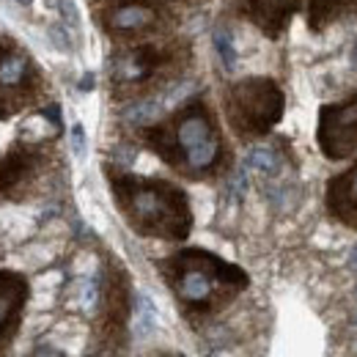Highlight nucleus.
<instances>
[{"instance_id": "nucleus-20", "label": "nucleus", "mask_w": 357, "mask_h": 357, "mask_svg": "<svg viewBox=\"0 0 357 357\" xmlns=\"http://www.w3.org/2000/svg\"><path fill=\"white\" fill-rule=\"evenodd\" d=\"M17 3H22V6H31V3H33V0H17Z\"/></svg>"}, {"instance_id": "nucleus-5", "label": "nucleus", "mask_w": 357, "mask_h": 357, "mask_svg": "<svg viewBox=\"0 0 357 357\" xmlns=\"http://www.w3.org/2000/svg\"><path fill=\"white\" fill-rule=\"evenodd\" d=\"M39 91V69L11 39H0V119L22 110Z\"/></svg>"}, {"instance_id": "nucleus-1", "label": "nucleus", "mask_w": 357, "mask_h": 357, "mask_svg": "<svg viewBox=\"0 0 357 357\" xmlns=\"http://www.w3.org/2000/svg\"><path fill=\"white\" fill-rule=\"evenodd\" d=\"M110 190L124 220L137 234L181 242L192 231V209L187 192L176 184L135 174H110Z\"/></svg>"}, {"instance_id": "nucleus-3", "label": "nucleus", "mask_w": 357, "mask_h": 357, "mask_svg": "<svg viewBox=\"0 0 357 357\" xmlns=\"http://www.w3.org/2000/svg\"><path fill=\"white\" fill-rule=\"evenodd\" d=\"M160 272L178 303L195 313H212L223 308L250 283L242 267L201 248L174 253L171 259L160 261Z\"/></svg>"}, {"instance_id": "nucleus-19", "label": "nucleus", "mask_w": 357, "mask_h": 357, "mask_svg": "<svg viewBox=\"0 0 357 357\" xmlns=\"http://www.w3.org/2000/svg\"><path fill=\"white\" fill-rule=\"evenodd\" d=\"M349 267H352V269H355V272H357V248H355V250H352V259H349Z\"/></svg>"}, {"instance_id": "nucleus-4", "label": "nucleus", "mask_w": 357, "mask_h": 357, "mask_svg": "<svg viewBox=\"0 0 357 357\" xmlns=\"http://www.w3.org/2000/svg\"><path fill=\"white\" fill-rule=\"evenodd\" d=\"M283 91L269 77H248L225 91V116L239 137H261L283 119Z\"/></svg>"}, {"instance_id": "nucleus-6", "label": "nucleus", "mask_w": 357, "mask_h": 357, "mask_svg": "<svg viewBox=\"0 0 357 357\" xmlns=\"http://www.w3.org/2000/svg\"><path fill=\"white\" fill-rule=\"evenodd\" d=\"M316 143L321 154L333 162L347 160L357 151V96L324 105L319 110V127H316Z\"/></svg>"}, {"instance_id": "nucleus-15", "label": "nucleus", "mask_w": 357, "mask_h": 357, "mask_svg": "<svg viewBox=\"0 0 357 357\" xmlns=\"http://www.w3.org/2000/svg\"><path fill=\"white\" fill-rule=\"evenodd\" d=\"M215 50L220 52V61H223L225 69L234 72V66H236V47H234L231 36H228L225 31H218V33H215Z\"/></svg>"}, {"instance_id": "nucleus-2", "label": "nucleus", "mask_w": 357, "mask_h": 357, "mask_svg": "<svg viewBox=\"0 0 357 357\" xmlns=\"http://www.w3.org/2000/svg\"><path fill=\"white\" fill-rule=\"evenodd\" d=\"M149 149L184 176H209L223 157L218 124L204 102H190L165 124L143 130Z\"/></svg>"}, {"instance_id": "nucleus-12", "label": "nucleus", "mask_w": 357, "mask_h": 357, "mask_svg": "<svg viewBox=\"0 0 357 357\" xmlns=\"http://www.w3.org/2000/svg\"><path fill=\"white\" fill-rule=\"evenodd\" d=\"M294 6H297V0H248L253 20L264 31H269V36H275L283 28V22L294 11Z\"/></svg>"}, {"instance_id": "nucleus-18", "label": "nucleus", "mask_w": 357, "mask_h": 357, "mask_svg": "<svg viewBox=\"0 0 357 357\" xmlns=\"http://www.w3.org/2000/svg\"><path fill=\"white\" fill-rule=\"evenodd\" d=\"M72 151H75L77 157L86 154V132H83V124H75V127H72Z\"/></svg>"}, {"instance_id": "nucleus-10", "label": "nucleus", "mask_w": 357, "mask_h": 357, "mask_svg": "<svg viewBox=\"0 0 357 357\" xmlns=\"http://www.w3.org/2000/svg\"><path fill=\"white\" fill-rule=\"evenodd\" d=\"M327 209L338 223L357 228V165L330 178L327 184Z\"/></svg>"}, {"instance_id": "nucleus-11", "label": "nucleus", "mask_w": 357, "mask_h": 357, "mask_svg": "<svg viewBox=\"0 0 357 357\" xmlns=\"http://www.w3.org/2000/svg\"><path fill=\"white\" fill-rule=\"evenodd\" d=\"M157 20V11L146 3H137V0H130V3H121V6H113L105 17V25L110 31H143L149 25H154Z\"/></svg>"}, {"instance_id": "nucleus-9", "label": "nucleus", "mask_w": 357, "mask_h": 357, "mask_svg": "<svg viewBox=\"0 0 357 357\" xmlns=\"http://www.w3.org/2000/svg\"><path fill=\"white\" fill-rule=\"evenodd\" d=\"M165 61H168V55L154 45L127 50V52L116 55V61H113V80L116 83H130V86L132 83H146L162 69Z\"/></svg>"}, {"instance_id": "nucleus-7", "label": "nucleus", "mask_w": 357, "mask_h": 357, "mask_svg": "<svg viewBox=\"0 0 357 357\" xmlns=\"http://www.w3.org/2000/svg\"><path fill=\"white\" fill-rule=\"evenodd\" d=\"M45 154L33 143H17L0 154V198L22 201L31 195L33 184L42 176Z\"/></svg>"}, {"instance_id": "nucleus-8", "label": "nucleus", "mask_w": 357, "mask_h": 357, "mask_svg": "<svg viewBox=\"0 0 357 357\" xmlns=\"http://www.w3.org/2000/svg\"><path fill=\"white\" fill-rule=\"evenodd\" d=\"M28 294H31L28 280L20 272L0 269V352L11 344L14 333L20 330Z\"/></svg>"}, {"instance_id": "nucleus-22", "label": "nucleus", "mask_w": 357, "mask_h": 357, "mask_svg": "<svg viewBox=\"0 0 357 357\" xmlns=\"http://www.w3.org/2000/svg\"><path fill=\"white\" fill-rule=\"evenodd\" d=\"M165 357H181V355H165Z\"/></svg>"}, {"instance_id": "nucleus-23", "label": "nucleus", "mask_w": 357, "mask_h": 357, "mask_svg": "<svg viewBox=\"0 0 357 357\" xmlns=\"http://www.w3.org/2000/svg\"><path fill=\"white\" fill-rule=\"evenodd\" d=\"M355 324H357V313H355Z\"/></svg>"}, {"instance_id": "nucleus-16", "label": "nucleus", "mask_w": 357, "mask_h": 357, "mask_svg": "<svg viewBox=\"0 0 357 357\" xmlns=\"http://www.w3.org/2000/svg\"><path fill=\"white\" fill-rule=\"evenodd\" d=\"M157 113H160V105L151 102V99H146V102H137V105H132V107L127 110V119H130L132 124H146V121H154Z\"/></svg>"}, {"instance_id": "nucleus-21", "label": "nucleus", "mask_w": 357, "mask_h": 357, "mask_svg": "<svg viewBox=\"0 0 357 357\" xmlns=\"http://www.w3.org/2000/svg\"><path fill=\"white\" fill-rule=\"evenodd\" d=\"M352 63H355V69H357V47H355V58H352Z\"/></svg>"}, {"instance_id": "nucleus-17", "label": "nucleus", "mask_w": 357, "mask_h": 357, "mask_svg": "<svg viewBox=\"0 0 357 357\" xmlns=\"http://www.w3.org/2000/svg\"><path fill=\"white\" fill-rule=\"evenodd\" d=\"M137 316H140V335L151 333V327H154V308H151V300H146V297L137 300Z\"/></svg>"}, {"instance_id": "nucleus-14", "label": "nucleus", "mask_w": 357, "mask_h": 357, "mask_svg": "<svg viewBox=\"0 0 357 357\" xmlns=\"http://www.w3.org/2000/svg\"><path fill=\"white\" fill-rule=\"evenodd\" d=\"M248 165H250L253 171H259V174H275V171H278V157H275V151H269V149H253V151L248 154Z\"/></svg>"}, {"instance_id": "nucleus-13", "label": "nucleus", "mask_w": 357, "mask_h": 357, "mask_svg": "<svg viewBox=\"0 0 357 357\" xmlns=\"http://www.w3.org/2000/svg\"><path fill=\"white\" fill-rule=\"evenodd\" d=\"M349 6H352V0H311V25L313 28L327 25Z\"/></svg>"}]
</instances>
